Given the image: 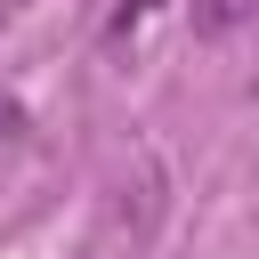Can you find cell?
<instances>
[{"mask_svg": "<svg viewBox=\"0 0 259 259\" xmlns=\"http://www.w3.org/2000/svg\"><path fill=\"white\" fill-rule=\"evenodd\" d=\"M243 24H259V0H194V32L202 40H227Z\"/></svg>", "mask_w": 259, "mask_h": 259, "instance_id": "obj_1", "label": "cell"}, {"mask_svg": "<svg viewBox=\"0 0 259 259\" xmlns=\"http://www.w3.org/2000/svg\"><path fill=\"white\" fill-rule=\"evenodd\" d=\"M16 146H24V105H16V97H0V162H8Z\"/></svg>", "mask_w": 259, "mask_h": 259, "instance_id": "obj_2", "label": "cell"}, {"mask_svg": "<svg viewBox=\"0 0 259 259\" xmlns=\"http://www.w3.org/2000/svg\"><path fill=\"white\" fill-rule=\"evenodd\" d=\"M146 8H154V0H121V8H113V40H121V32H130V24L146 16Z\"/></svg>", "mask_w": 259, "mask_h": 259, "instance_id": "obj_3", "label": "cell"}]
</instances>
